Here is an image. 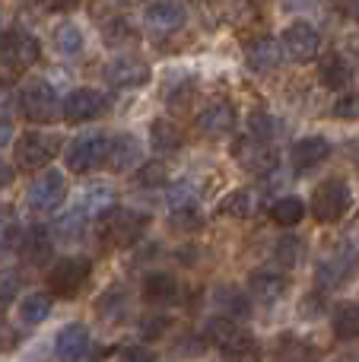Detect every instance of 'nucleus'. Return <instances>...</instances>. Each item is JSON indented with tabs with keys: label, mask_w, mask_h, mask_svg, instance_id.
<instances>
[{
	"label": "nucleus",
	"mask_w": 359,
	"mask_h": 362,
	"mask_svg": "<svg viewBox=\"0 0 359 362\" xmlns=\"http://www.w3.org/2000/svg\"><path fill=\"white\" fill-rule=\"evenodd\" d=\"M54 42H57V48H61L64 54H76V51L83 48V32L76 29L73 23H64V25H57L54 29Z\"/></svg>",
	"instance_id": "obj_33"
},
{
	"label": "nucleus",
	"mask_w": 359,
	"mask_h": 362,
	"mask_svg": "<svg viewBox=\"0 0 359 362\" xmlns=\"http://www.w3.org/2000/svg\"><path fill=\"white\" fill-rule=\"evenodd\" d=\"M302 216H305V204L299 197H280L271 206V219L277 226H296L302 223Z\"/></svg>",
	"instance_id": "obj_31"
},
{
	"label": "nucleus",
	"mask_w": 359,
	"mask_h": 362,
	"mask_svg": "<svg viewBox=\"0 0 359 362\" xmlns=\"http://www.w3.org/2000/svg\"><path fill=\"white\" fill-rule=\"evenodd\" d=\"M140 331H143V337H159L165 331V318H143Z\"/></svg>",
	"instance_id": "obj_45"
},
{
	"label": "nucleus",
	"mask_w": 359,
	"mask_h": 362,
	"mask_svg": "<svg viewBox=\"0 0 359 362\" xmlns=\"http://www.w3.org/2000/svg\"><path fill=\"white\" fill-rule=\"evenodd\" d=\"M10 245H13V229L6 223H0V255H6Z\"/></svg>",
	"instance_id": "obj_47"
},
{
	"label": "nucleus",
	"mask_w": 359,
	"mask_h": 362,
	"mask_svg": "<svg viewBox=\"0 0 359 362\" xmlns=\"http://www.w3.org/2000/svg\"><path fill=\"white\" fill-rule=\"evenodd\" d=\"M105 80L114 89H137L150 80V67L143 61H137V57H118V61H112L105 67Z\"/></svg>",
	"instance_id": "obj_14"
},
{
	"label": "nucleus",
	"mask_w": 359,
	"mask_h": 362,
	"mask_svg": "<svg viewBox=\"0 0 359 362\" xmlns=\"http://www.w3.org/2000/svg\"><path fill=\"white\" fill-rule=\"evenodd\" d=\"M16 293H19V274L16 270H0V308L10 305Z\"/></svg>",
	"instance_id": "obj_38"
},
{
	"label": "nucleus",
	"mask_w": 359,
	"mask_h": 362,
	"mask_svg": "<svg viewBox=\"0 0 359 362\" xmlns=\"http://www.w3.org/2000/svg\"><path fill=\"white\" fill-rule=\"evenodd\" d=\"M146 226H150L146 213L127 210V206H108L105 213H99V235L102 242L114 245V248H131L146 232Z\"/></svg>",
	"instance_id": "obj_1"
},
{
	"label": "nucleus",
	"mask_w": 359,
	"mask_h": 362,
	"mask_svg": "<svg viewBox=\"0 0 359 362\" xmlns=\"http://www.w3.org/2000/svg\"><path fill=\"white\" fill-rule=\"evenodd\" d=\"M254 206H258V194L248 191V187H239L216 210H220V216H229V219H248L254 213Z\"/></svg>",
	"instance_id": "obj_25"
},
{
	"label": "nucleus",
	"mask_w": 359,
	"mask_h": 362,
	"mask_svg": "<svg viewBox=\"0 0 359 362\" xmlns=\"http://www.w3.org/2000/svg\"><path fill=\"white\" fill-rule=\"evenodd\" d=\"M150 144H153V150H159V153H175L178 146L184 144V134L172 118H156L150 127Z\"/></svg>",
	"instance_id": "obj_24"
},
{
	"label": "nucleus",
	"mask_w": 359,
	"mask_h": 362,
	"mask_svg": "<svg viewBox=\"0 0 359 362\" xmlns=\"http://www.w3.org/2000/svg\"><path fill=\"white\" fill-rule=\"evenodd\" d=\"M121 4H137V0H121Z\"/></svg>",
	"instance_id": "obj_54"
},
{
	"label": "nucleus",
	"mask_w": 359,
	"mask_h": 362,
	"mask_svg": "<svg viewBox=\"0 0 359 362\" xmlns=\"http://www.w3.org/2000/svg\"><path fill=\"white\" fill-rule=\"evenodd\" d=\"M184 23V6L175 0H156L146 6V25L156 32H175Z\"/></svg>",
	"instance_id": "obj_19"
},
{
	"label": "nucleus",
	"mask_w": 359,
	"mask_h": 362,
	"mask_svg": "<svg viewBox=\"0 0 359 362\" xmlns=\"http://www.w3.org/2000/svg\"><path fill=\"white\" fill-rule=\"evenodd\" d=\"M248 127H252V137H261V140H273V134H277V121L264 112H254L248 118Z\"/></svg>",
	"instance_id": "obj_37"
},
{
	"label": "nucleus",
	"mask_w": 359,
	"mask_h": 362,
	"mask_svg": "<svg viewBox=\"0 0 359 362\" xmlns=\"http://www.w3.org/2000/svg\"><path fill=\"white\" fill-rule=\"evenodd\" d=\"M197 127L204 137H226L235 127V108L229 102H210L201 115H197Z\"/></svg>",
	"instance_id": "obj_16"
},
{
	"label": "nucleus",
	"mask_w": 359,
	"mask_h": 362,
	"mask_svg": "<svg viewBox=\"0 0 359 362\" xmlns=\"http://www.w3.org/2000/svg\"><path fill=\"white\" fill-rule=\"evenodd\" d=\"M350 200H353V191L343 178H328L315 187L312 194V213H315L318 223H341L343 213L350 210Z\"/></svg>",
	"instance_id": "obj_3"
},
{
	"label": "nucleus",
	"mask_w": 359,
	"mask_h": 362,
	"mask_svg": "<svg viewBox=\"0 0 359 362\" xmlns=\"http://www.w3.org/2000/svg\"><path fill=\"white\" fill-rule=\"evenodd\" d=\"M347 57H350L347 64H353V67L359 70V35H356V38H350V42H347Z\"/></svg>",
	"instance_id": "obj_48"
},
{
	"label": "nucleus",
	"mask_w": 359,
	"mask_h": 362,
	"mask_svg": "<svg viewBox=\"0 0 359 362\" xmlns=\"http://www.w3.org/2000/svg\"><path fill=\"white\" fill-rule=\"evenodd\" d=\"M356 264H359V255L350 248V245H343V248H337L334 255H328L322 264H318L315 283H318V286H324V289L343 286V283L356 274Z\"/></svg>",
	"instance_id": "obj_9"
},
{
	"label": "nucleus",
	"mask_w": 359,
	"mask_h": 362,
	"mask_svg": "<svg viewBox=\"0 0 359 362\" xmlns=\"http://www.w3.org/2000/svg\"><path fill=\"white\" fill-rule=\"evenodd\" d=\"M331 156V144L324 137H302L293 146V165L296 172H312Z\"/></svg>",
	"instance_id": "obj_18"
},
{
	"label": "nucleus",
	"mask_w": 359,
	"mask_h": 362,
	"mask_svg": "<svg viewBox=\"0 0 359 362\" xmlns=\"http://www.w3.org/2000/svg\"><path fill=\"white\" fill-rule=\"evenodd\" d=\"M0 57H4L6 64H13V67H29V64H35L38 57H42V45H38V38L29 35V32L13 29L10 35H4V42H0Z\"/></svg>",
	"instance_id": "obj_12"
},
{
	"label": "nucleus",
	"mask_w": 359,
	"mask_h": 362,
	"mask_svg": "<svg viewBox=\"0 0 359 362\" xmlns=\"http://www.w3.org/2000/svg\"><path fill=\"white\" fill-rule=\"evenodd\" d=\"M169 105L175 108V112H182V108H188L191 105V99H194V83H182V86H175L169 95Z\"/></svg>",
	"instance_id": "obj_42"
},
{
	"label": "nucleus",
	"mask_w": 359,
	"mask_h": 362,
	"mask_svg": "<svg viewBox=\"0 0 359 362\" xmlns=\"http://www.w3.org/2000/svg\"><path fill=\"white\" fill-rule=\"evenodd\" d=\"M112 194L114 191L108 185H89L80 197V210L86 213V216H99V213H105L108 206H112Z\"/></svg>",
	"instance_id": "obj_30"
},
{
	"label": "nucleus",
	"mask_w": 359,
	"mask_h": 362,
	"mask_svg": "<svg viewBox=\"0 0 359 362\" xmlns=\"http://www.w3.org/2000/svg\"><path fill=\"white\" fill-rule=\"evenodd\" d=\"M216 305H220L223 315H229V318H245L252 302H248V296L242 293L239 286H223V289H216Z\"/></svg>",
	"instance_id": "obj_29"
},
{
	"label": "nucleus",
	"mask_w": 359,
	"mask_h": 362,
	"mask_svg": "<svg viewBox=\"0 0 359 362\" xmlns=\"http://www.w3.org/2000/svg\"><path fill=\"white\" fill-rule=\"evenodd\" d=\"M118 362H156V356H153L146 346H124Z\"/></svg>",
	"instance_id": "obj_44"
},
{
	"label": "nucleus",
	"mask_w": 359,
	"mask_h": 362,
	"mask_svg": "<svg viewBox=\"0 0 359 362\" xmlns=\"http://www.w3.org/2000/svg\"><path fill=\"white\" fill-rule=\"evenodd\" d=\"M51 251H54V245H51L48 229H42V226L25 232V238L19 242V255H23L25 264H45L51 257Z\"/></svg>",
	"instance_id": "obj_22"
},
{
	"label": "nucleus",
	"mask_w": 359,
	"mask_h": 362,
	"mask_svg": "<svg viewBox=\"0 0 359 362\" xmlns=\"http://www.w3.org/2000/svg\"><path fill=\"white\" fill-rule=\"evenodd\" d=\"M331 327H334V334L341 340H356L359 337V305H350V302L337 305L334 315H331Z\"/></svg>",
	"instance_id": "obj_27"
},
{
	"label": "nucleus",
	"mask_w": 359,
	"mask_h": 362,
	"mask_svg": "<svg viewBox=\"0 0 359 362\" xmlns=\"http://www.w3.org/2000/svg\"><path fill=\"white\" fill-rule=\"evenodd\" d=\"M248 293H252V299L271 305V302H277L280 296L286 293V276L273 274V270H258V274L248 280Z\"/></svg>",
	"instance_id": "obj_20"
},
{
	"label": "nucleus",
	"mask_w": 359,
	"mask_h": 362,
	"mask_svg": "<svg viewBox=\"0 0 359 362\" xmlns=\"http://www.w3.org/2000/svg\"><path fill=\"white\" fill-rule=\"evenodd\" d=\"M204 337H207L213 346H220V350H229V346L248 340V331L235 318H229V315H216V318L207 321V327H204Z\"/></svg>",
	"instance_id": "obj_17"
},
{
	"label": "nucleus",
	"mask_w": 359,
	"mask_h": 362,
	"mask_svg": "<svg viewBox=\"0 0 359 362\" xmlns=\"http://www.w3.org/2000/svg\"><path fill=\"white\" fill-rule=\"evenodd\" d=\"M86 219H89V216L80 210V206H76L73 213H67V216H64V219H57L54 232H57V235H61V238H76L83 229H86Z\"/></svg>",
	"instance_id": "obj_36"
},
{
	"label": "nucleus",
	"mask_w": 359,
	"mask_h": 362,
	"mask_svg": "<svg viewBox=\"0 0 359 362\" xmlns=\"http://www.w3.org/2000/svg\"><path fill=\"white\" fill-rule=\"evenodd\" d=\"M76 4H80V0H42L45 10H54V13H67V10H73Z\"/></svg>",
	"instance_id": "obj_46"
},
{
	"label": "nucleus",
	"mask_w": 359,
	"mask_h": 362,
	"mask_svg": "<svg viewBox=\"0 0 359 362\" xmlns=\"http://www.w3.org/2000/svg\"><path fill=\"white\" fill-rule=\"evenodd\" d=\"M191 204H194V187H191L188 181L172 187V194H169V206H172V210H178V206H191Z\"/></svg>",
	"instance_id": "obj_43"
},
{
	"label": "nucleus",
	"mask_w": 359,
	"mask_h": 362,
	"mask_svg": "<svg viewBox=\"0 0 359 362\" xmlns=\"http://www.w3.org/2000/svg\"><path fill=\"white\" fill-rule=\"evenodd\" d=\"M334 118H341V121H356L359 118V95L356 93L341 95V99L334 102Z\"/></svg>",
	"instance_id": "obj_39"
},
{
	"label": "nucleus",
	"mask_w": 359,
	"mask_h": 362,
	"mask_svg": "<svg viewBox=\"0 0 359 362\" xmlns=\"http://www.w3.org/2000/svg\"><path fill=\"white\" fill-rule=\"evenodd\" d=\"M134 38V29L131 23H124V19H114L112 25H105V42L108 45H124Z\"/></svg>",
	"instance_id": "obj_41"
},
{
	"label": "nucleus",
	"mask_w": 359,
	"mask_h": 362,
	"mask_svg": "<svg viewBox=\"0 0 359 362\" xmlns=\"http://www.w3.org/2000/svg\"><path fill=\"white\" fill-rule=\"evenodd\" d=\"M89 353V327L73 321V325L61 327L54 337V356L61 362H83Z\"/></svg>",
	"instance_id": "obj_13"
},
{
	"label": "nucleus",
	"mask_w": 359,
	"mask_h": 362,
	"mask_svg": "<svg viewBox=\"0 0 359 362\" xmlns=\"http://www.w3.org/2000/svg\"><path fill=\"white\" fill-rule=\"evenodd\" d=\"M108 140L112 137H105V134H83V137H76L67 146V169L76 172V175L102 169L108 159Z\"/></svg>",
	"instance_id": "obj_4"
},
{
	"label": "nucleus",
	"mask_w": 359,
	"mask_h": 362,
	"mask_svg": "<svg viewBox=\"0 0 359 362\" xmlns=\"http://www.w3.org/2000/svg\"><path fill=\"white\" fill-rule=\"evenodd\" d=\"M318 80L328 89H343L350 83V64L341 54H328L322 61V67H318Z\"/></svg>",
	"instance_id": "obj_26"
},
{
	"label": "nucleus",
	"mask_w": 359,
	"mask_h": 362,
	"mask_svg": "<svg viewBox=\"0 0 359 362\" xmlns=\"http://www.w3.org/2000/svg\"><path fill=\"white\" fill-rule=\"evenodd\" d=\"M245 61L254 74H267V70H273L280 64V42H273V38H254L245 51Z\"/></svg>",
	"instance_id": "obj_21"
},
{
	"label": "nucleus",
	"mask_w": 359,
	"mask_h": 362,
	"mask_svg": "<svg viewBox=\"0 0 359 362\" xmlns=\"http://www.w3.org/2000/svg\"><path fill=\"white\" fill-rule=\"evenodd\" d=\"M233 153L254 175H271L280 165V156H277V150H273V144L271 140H261V137H242Z\"/></svg>",
	"instance_id": "obj_8"
},
{
	"label": "nucleus",
	"mask_w": 359,
	"mask_h": 362,
	"mask_svg": "<svg viewBox=\"0 0 359 362\" xmlns=\"http://www.w3.org/2000/svg\"><path fill=\"white\" fill-rule=\"evenodd\" d=\"M19 112L25 115V121L32 124H51L61 115V102H57V93L51 89V83L45 80H29L19 93Z\"/></svg>",
	"instance_id": "obj_2"
},
{
	"label": "nucleus",
	"mask_w": 359,
	"mask_h": 362,
	"mask_svg": "<svg viewBox=\"0 0 359 362\" xmlns=\"http://www.w3.org/2000/svg\"><path fill=\"white\" fill-rule=\"evenodd\" d=\"M318 45H322V38H318L315 25L302 23V19H299V23H293V25H286L283 38H280V48H283L286 57H290V61H296V64L312 61V57L318 54Z\"/></svg>",
	"instance_id": "obj_11"
},
{
	"label": "nucleus",
	"mask_w": 359,
	"mask_h": 362,
	"mask_svg": "<svg viewBox=\"0 0 359 362\" xmlns=\"http://www.w3.org/2000/svg\"><path fill=\"white\" fill-rule=\"evenodd\" d=\"M334 362H359V353H343V356H337Z\"/></svg>",
	"instance_id": "obj_52"
},
{
	"label": "nucleus",
	"mask_w": 359,
	"mask_h": 362,
	"mask_svg": "<svg viewBox=\"0 0 359 362\" xmlns=\"http://www.w3.org/2000/svg\"><path fill=\"white\" fill-rule=\"evenodd\" d=\"M64 197H67V181L57 169L42 172L29 185V206L38 213H54L64 204Z\"/></svg>",
	"instance_id": "obj_10"
},
{
	"label": "nucleus",
	"mask_w": 359,
	"mask_h": 362,
	"mask_svg": "<svg viewBox=\"0 0 359 362\" xmlns=\"http://www.w3.org/2000/svg\"><path fill=\"white\" fill-rule=\"evenodd\" d=\"M273 257H277V264H283V267H293V264H299V257H302V242L293 235H283L273 245Z\"/></svg>",
	"instance_id": "obj_34"
},
{
	"label": "nucleus",
	"mask_w": 359,
	"mask_h": 362,
	"mask_svg": "<svg viewBox=\"0 0 359 362\" xmlns=\"http://www.w3.org/2000/svg\"><path fill=\"white\" fill-rule=\"evenodd\" d=\"M108 112V99L99 89H73L67 99L61 102V115L70 124H83V121H95Z\"/></svg>",
	"instance_id": "obj_7"
},
{
	"label": "nucleus",
	"mask_w": 359,
	"mask_h": 362,
	"mask_svg": "<svg viewBox=\"0 0 359 362\" xmlns=\"http://www.w3.org/2000/svg\"><path fill=\"white\" fill-rule=\"evenodd\" d=\"M89 270H93V264L86 257H61L48 270V289L61 299H73L83 289V283L89 280Z\"/></svg>",
	"instance_id": "obj_5"
},
{
	"label": "nucleus",
	"mask_w": 359,
	"mask_h": 362,
	"mask_svg": "<svg viewBox=\"0 0 359 362\" xmlns=\"http://www.w3.org/2000/svg\"><path fill=\"white\" fill-rule=\"evenodd\" d=\"M57 137H48V134H38V131H25L23 137L16 140V165L23 172H35L45 169L51 159L57 156Z\"/></svg>",
	"instance_id": "obj_6"
},
{
	"label": "nucleus",
	"mask_w": 359,
	"mask_h": 362,
	"mask_svg": "<svg viewBox=\"0 0 359 362\" xmlns=\"http://www.w3.org/2000/svg\"><path fill=\"white\" fill-rule=\"evenodd\" d=\"M140 156H143V150H140V140L134 137V134H118V137L108 140V159L105 165L112 172H131L140 165Z\"/></svg>",
	"instance_id": "obj_15"
},
{
	"label": "nucleus",
	"mask_w": 359,
	"mask_h": 362,
	"mask_svg": "<svg viewBox=\"0 0 359 362\" xmlns=\"http://www.w3.org/2000/svg\"><path fill=\"white\" fill-rule=\"evenodd\" d=\"M13 181V172H10V165L4 163V159H0V187H6Z\"/></svg>",
	"instance_id": "obj_50"
},
{
	"label": "nucleus",
	"mask_w": 359,
	"mask_h": 362,
	"mask_svg": "<svg viewBox=\"0 0 359 362\" xmlns=\"http://www.w3.org/2000/svg\"><path fill=\"white\" fill-rule=\"evenodd\" d=\"M223 362H261V346L254 337L242 340V344L223 350Z\"/></svg>",
	"instance_id": "obj_32"
},
{
	"label": "nucleus",
	"mask_w": 359,
	"mask_h": 362,
	"mask_svg": "<svg viewBox=\"0 0 359 362\" xmlns=\"http://www.w3.org/2000/svg\"><path fill=\"white\" fill-rule=\"evenodd\" d=\"M137 181H140V185H146V187L163 185V181H165V165H163V163H146V165H140Z\"/></svg>",
	"instance_id": "obj_40"
},
{
	"label": "nucleus",
	"mask_w": 359,
	"mask_h": 362,
	"mask_svg": "<svg viewBox=\"0 0 359 362\" xmlns=\"http://www.w3.org/2000/svg\"><path fill=\"white\" fill-rule=\"evenodd\" d=\"M10 137H13V124L6 118H0V146L10 144Z\"/></svg>",
	"instance_id": "obj_49"
},
{
	"label": "nucleus",
	"mask_w": 359,
	"mask_h": 362,
	"mask_svg": "<svg viewBox=\"0 0 359 362\" xmlns=\"http://www.w3.org/2000/svg\"><path fill=\"white\" fill-rule=\"evenodd\" d=\"M143 299L153 302V305H165V302H175L178 299V283L172 274H163V270H156V274H150L143 280Z\"/></svg>",
	"instance_id": "obj_23"
},
{
	"label": "nucleus",
	"mask_w": 359,
	"mask_h": 362,
	"mask_svg": "<svg viewBox=\"0 0 359 362\" xmlns=\"http://www.w3.org/2000/svg\"><path fill=\"white\" fill-rule=\"evenodd\" d=\"M343 10H347V16H353L359 23V0H347V6H343Z\"/></svg>",
	"instance_id": "obj_51"
},
{
	"label": "nucleus",
	"mask_w": 359,
	"mask_h": 362,
	"mask_svg": "<svg viewBox=\"0 0 359 362\" xmlns=\"http://www.w3.org/2000/svg\"><path fill=\"white\" fill-rule=\"evenodd\" d=\"M172 226H175L178 232H194L204 226V216L201 210H197L194 204L191 206H178V210H172Z\"/></svg>",
	"instance_id": "obj_35"
},
{
	"label": "nucleus",
	"mask_w": 359,
	"mask_h": 362,
	"mask_svg": "<svg viewBox=\"0 0 359 362\" xmlns=\"http://www.w3.org/2000/svg\"><path fill=\"white\" fill-rule=\"evenodd\" d=\"M350 159L359 165V140H353V146H350Z\"/></svg>",
	"instance_id": "obj_53"
},
{
	"label": "nucleus",
	"mask_w": 359,
	"mask_h": 362,
	"mask_svg": "<svg viewBox=\"0 0 359 362\" xmlns=\"http://www.w3.org/2000/svg\"><path fill=\"white\" fill-rule=\"evenodd\" d=\"M48 312H51V299L45 293H29V296H23V302H19V321L29 327L42 325V321L48 318Z\"/></svg>",
	"instance_id": "obj_28"
}]
</instances>
